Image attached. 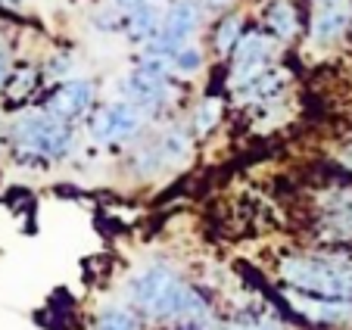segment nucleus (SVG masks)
Wrapping results in <instances>:
<instances>
[{"label": "nucleus", "mask_w": 352, "mask_h": 330, "mask_svg": "<svg viewBox=\"0 0 352 330\" xmlns=\"http://www.w3.org/2000/svg\"><path fill=\"white\" fill-rule=\"evenodd\" d=\"M128 305L156 324H215L212 302L168 262H146L125 287Z\"/></svg>", "instance_id": "obj_1"}, {"label": "nucleus", "mask_w": 352, "mask_h": 330, "mask_svg": "<svg viewBox=\"0 0 352 330\" xmlns=\"http://www.w3.org/2000/svg\"><path fill=\"white\" fill-rule=\"evenodd\" d=\"M274 280L287 290L352 299V246H299L274 258Z\"/></svg>", "instance_id": "obj_2"}, {"label": "nucleus", "mask_w": 352, "mask_h": 330, "mask_svg": "<svg viewBox=\"0 0 352 330\" xmlns=\"http://www.w3.org/2000/svg\"><path fill=\"white\" fill-rule=\"evenodd\" d=\"M3 138H7V146L13 150L16 162L28 165V168H47L75 153L72 125L54 119L41 106L16 113L3 125Z\"/></svg>", "instance_id": "obj_3"}, {"label": "nucleus", "mask_w": 352, "mask_h": 330, "mask_svg": "<svg viewBox=\"0 0 352 330\" xmlns=\"http://www.w3.org/2000/svg\"><path fill=\"white\" fill-rule=\"evenodd\" d=\"M309 237L315 246H352V184L337 181L309 193Z\"/></svg>", "instance_id": "obj_4"}, {"label": "nucleus", "mask_w": 352, "mask_h": 330, "mask_svg": "<svg viewBox=\"0 0 352 330\" xmlns=\"http://www.w3.org/2000/svg\"><path fill=\"white\" fill-rule=\"evenodd\" d=\"M146 125V113L131 100H116L87 116V138L100 146H116L134 140Z\"/></svg>", "instance_id": "obj_5"}, {"label": "nucleus", "mask_w": 352, "mask_h": 330, "mask_svg": "<svg viewBox=\"0 0 352 330\" xmlns=\"http://www.w3.org/2000/svg\"><path fill=\"white\" fill-rule=\"evenodd\" d=\"M284 302L290 311H296L302 321H309L318 330H352V299H327V296H309L280 287Z\"/></svg>", "instance_id": "obj_6"}, {"label": "nucleus", "mask_w": 352, "mask_h": 330, "mask_svg": "<svg viewBox=\"0 0 352 330\" xmlns=\"http://www.w3.org/2000/svg\"><path fill=\"white\" fill-rule=\"evenodd\" d=\"M94 103H97V85L91 78H66L56 81V87L41 103V109L66 125H75L94 113Z\"/></svg>", "instance_id": "obj_7"}, {"label": "nucleus", "mask_w": 352, "mask_h": 330, "mask_svg": "<svg viewBox=\"0 0 352 330\" xmlns=\"http://www.w3.org/2000/svg\"><path fill=\"white\" fill-rule=\"evenodd\" d=\"M119 91L125 94L122 100H131L134 106H140L146 116L150 113H160L172 103V78L166 75H156L150 69H140L134 66L125 78L119 81Z\"/></svg>", "instance_id": "obj_8"}, {"label": "nucleus", "mask_w": 352, "mask_h": 330, "mask_svg": "<svg viewBox=\"0 0 352 330\" xmlns=\"http://www.w3.org/2000/svg\"><path fill=\"white\" fill-rule=\"evenodd\" d=\"M287 81H290L287 69L268 66V69H262V72L250 75V78H243V81H234V85H231V97H234V103H240V106L272 103L274 97H280V94H284Z\"/></svg>", "instance_id": "obj_9"}, {"label": "nucleus", "mask_w": 352, "mask_h": 330, "mask_svg": "<svg viewBox=\"0 0 352 330\" xmlns=\"http://www.w3.org/2000/svg\"><path fill=\"white\" fill-rule=\"evenodd\" d=\"M272 53H274V38L262 32H250L240 38L237 50L231 53V85L234 81H243L250 75L262 72V69L272 66Z\"/></svg>", "instance_id": "obj_10"}, {"label": "nucleus", "mask_w": 352, "mask_h": 330, "mask_svg": "<svg viewBox=\"0 0 352 330\" xmlns=\"http://www.w3.org/2000/svg\"><path fill=\"white\" fill-rule=\"evenodd\" d=\"M199 28V7L193 0H178L166 10V19H162V32L153 41L162 50H178L187 41L193 38V32Z\"/></svg>", "instance_id": "obj_11"}, {"label": "nucleus", "mask_w": 352, "mask_h": 330, "mask_svg": "<svg viewBox=\"0 0 352 330\" xmlns=\"http://www.w3.org/2000/svg\"><path fill=\"white\" fill-rule=\"evenodd\" d=\"M162 19H166V13H162L156 3H144V7L131 10L125 19V28L128 34H131L134 41H146V44H153L156 38H160L162 32Z\"/></svg>", "instance_id": "obj_12"}, {"label": "nucleus", "mask_w": 352, "mask_h": 330, "mask_svg": "<svg viewBox=\"0 0 352 330\" xmlns=\"http://www.w3.org/2000/svg\"><path fill=\"white\" fill-rule=\"evenodd\" d=\"M265 25L272 32V38L278 41H293L299 32V16L293 10L290 0H268L265 7Z\"/></svg>", "instance_id": "obj_13"}, {"label": "nucleus", "mask_w": 352, "mask_h": 330, "mask_svg": "<svg viewBox=\"0 0 352 330\" xmlns=\"http://www.w3.org/2000/svg\"><path fill=\"white\" fill-rule=\"evenodd\" d=\"M349 32V13L343 7H324L312 22V38L318 44H333Z\"/></svg>", "instance_id": "obj_14"}, {"label": "nucleus", "mask_w": 352, "mask_h": 330, "mask_svg": "<svg viewBox=\"0 0 352 330\" xmlns=\"http://www.w3.org/2000/svg\"><path fill=\"white\" fill-rule=\"evenodd\" d=\"M94 330H144V315L131 305H103L94 318Z\"/></svg>", "instance_id": "obj_15"}, {"label": "nucleus", "mask_w": 352, "mask_h": 330, "mask_svg": "<svg viewBox=\"0 0 352 330\" xmlns=\"http://www.w3.org/2000/svg\"><path fill=\"white\" fill-rule=\"evenodd\" d=\"M156 146H160V156H162V162H166V168L181 165L190 156V138H187L184 128H166V131L156 138Z\"/></svg>", "instance_id": "obj_16"}, {"label": "nucleus", "mask_w": 352, "mask_h": 330, "mask_svg": "<svg viewBox=\"0 0 352 330\" xmlns=\"http://www.w3.org/2000/svg\"><path fill=\"white\" fill-rule=\"evenodd\" d=\"M221 122V100L219 97H206L199 100L197 106H193L190 113V131L197 134V138H206V134H212L215 128H219Z\"/></svg>", "instance_id": "obj_17"}, {"label": "nucleus", "mask_w": 352, "mask_h": 330, "mask_svg": "<svg viewBox=\"0 0 352 330\" xmlns=\"http://www.w3.org/2000/svg\"><path fill=\"white\" fill-rule=\"evenodd\" d=\"M240 38H243V16H237V13L225 16L219 22V28H215V53L219 56H231L237 50Z\"/></svg>", "instance_id": "obj_18"}, {"label": "nucleus", "mask_w": 352, "mask_h": 330, "mask_svg": "<svg viewBox=\"0 0 352 330\" xmlns=\"http://www.w3.org/2000/svg\"><path fill=\"white\" fill-rule=\"evenodd\" d=\"M34 85H38V69H32V66L13 69L7 87H3V97H7L10 103H22V100H25L28 94L34 91Z\"/></svg>", "instance_id": "obj_19"}, {"label": "nucleus", "mask_w": 352, "mask_h": 330, "mask_svg": "<svg viewBox=\"0 0 352 330\" xmlns=\"http://www.w3.org/2000/svg\"><path fill=\"white\" fill-rule=\"evenodd\" d=\"M199 69H203V50L199 47H178V50H172V72L175 75H197Z\"/></svg>", "instance_id": "obj_20"}, {"label": "nucleus", "mask_w": 352, "mask_h": 330, "mask_svg": "<svg viewBox=\"0 0 352 330\" xmlns=\"http://www.w3.org/2000/svg\"><path fill=\"white\" fill-rule=\"evenodd\" d=\"M10 75H13V50H10V41L0 34V94L7 87Z\"/></svg>", "instance_id": "obj_21"}, {"label": "nucleus", "mask_w": 352, "mask_h": 330, "mask_svg": "<svg viewBox=\"0 0 352 330\" xmlns=\"http://www.w3.org/2000/svg\"><path fill=\"white\" fill-rule=\"evenodd\" d=\"M337 162L343 165L346 172H352V140H349V144H343V146L337 150Z\"/></svg>", "instance_id": "obj_22"}, {"label": "nucleus", "mask_w": 352, "mask_h": 330, "mask_svg": "<svg viewBox=\"0 0 352 330\" xmlns=\"http://www.w3.org/2000/svg\"><path fill=\"white\" fill-rule=\"evenodd\" d=\"M119 10H125V13H131V10H138V7H144V3H153V0H113Z\"/></svg>", "instance_id": "obj_23"}, {"label": "nucleus", "mask_w": 352, "mask_h": 330, "mask_svg": "<svg viewBox=\"0 0 352 330\" xmlns=\"http://www.w3.org/2000/svg\"><path fill=\"white\" fill-rule=\"evenodd\" d=\"M168 330H212V324H172Z\"/></svg>", "instance_id": "obj_24"}, {"label": "nucleus", "mask_w": 352, "mask_h": 330, "mask_svg": "<svg viewBox=\"0 0 352 330\" xmlns=\"http://www.w3.org/2000/svg\"><path fill=\"white\" fill-rule=\"evenodd\" d=\"M0 7H10V10H16V7H22V0H0Z\"/></svg>", "instance_id": "obj_25"}, {"label": "nucleus", "mask_w": 352, "mask_h": 330, "mask_svg": "<svg viewBox=\"0 0 352 330\" xmlns=\"http://www.w3.org/2000/svg\"><path fill=\"white\" fill-rule=\"evenodd\" d=\"M209 7H228V3H231V0H206Z\"/></svg>", "instance_id": "obj_26"}, {"label": "nucleus", "mask_w": 352, "mask_h": 330, "mask_svg": "<svg viewBox=\"0 0 352 330\" xmlns=\"http://www.w3.org/2000/svg\"><path fill=\"white\" fill-rule=\"evenodd\" d=\"M321 3H324V7H337L340 0H321Z\"/></svg>", "instance_id": "obj_27"}]
</instances>
